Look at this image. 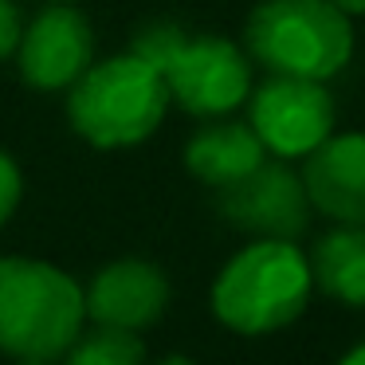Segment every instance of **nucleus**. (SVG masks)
<instances>
[{
    "mask_svg": "<svg viewBox=\"0 0 365 365\" xmlns=\"http://www.w3.org/2000/svg\"><path fill=\"white\" fill-rule=\"evenodd\" d=\"M83 287L67 271L28 255H0V354L59 361L83 334Z\"/></svg>",
    "mask_w": 365,
    "mask_h": 365,
    "instance_id": "nucleus-1",
    "label": "nucleus"
},
{
    "mask_svg": "<svg viewBox=\"0 0 365 365\" xmlns=\"http://www.w3.org/2000/svg\"><path fill=\"white\" fill-rule=\"evenodd\" d=\"M310 287V259L294 240H252L216 275L212 314L232 334H275L307 310Z\"/></svg>",
    "mask_w": 365,
    "mask_h": 365,
    "instance_id": "nucleus-2",
    "label": "nucleus"
},
{
    "mask_svg": "<svg viewBox=\"0 0 365 365\" xmlns=\"http://www.w3.org/2000/svg\"><path fill=\"white\" fill-rule=\"evenodd\" d=\"M67 91V118L75 134L98 150H126L145 142L169 110V87L161 71L134 51L91 63Z\"/></svg>",
    "mask_w": 365,
    "mask_h": 365,
    "instance_id": "nucleus-3",
    "label": "nucleus"
},
{
    "mask_svg": "<svg viewBox=\"0 0 365 365\" xmlns=\"http://www.w3.org/2000/svg\"><path fill=\"white\" fill-rule=\"evenodd\" d=\"M244 48L271 75L330 83L354 56V24L330 0H263L244 24Z\"/></svg>",
    "mask_w": 365,
    "mask_h": 365,
    "instance_id": "nucleus-4",
    "label": "nucleus"
},
{
    "mask_svg": "<svg viewBox=\"0 0 365 365\" xmlns=\"http://www.w3.org/2000/svg\"><path fill=\"white\" fill-rule=\"evenodd\" d=\"M181 110L197 118H220L252 95V59L224 36H177L165 63L158 67Z\"/></svg>",
    "mask_w": 365,
    "mask_h": 365,
    "instance_id": "nucleus-5",
    "label": "nucleus"
},
{
    "mask_svg": "<svg viewBox=\"0 0 365 365\" xmlns=\"http://www.w3.org/2000/svg\"><path fill=\"white\" fill-rule=\"evenodd\" d=\"M247 103V126L263 142V150L283 161L307 158L310 150L334 134V95L318 79L299 75H271L263 87H255Z\"/></svg>",
    "mask_w": 365,
    "mask_h": 365,
    "instance_id": "nucleus-6",
    "label": "nucleus"
},
{
    "mask_svg": "<svg viewBox=\"0 0 365 365\" xmlns=\"http://www.w3.org/2000/svg\"><path fill=\"white\" fill-rule=\"evenodd\" d=\"M220 212L255 240H299L310 228L314 205L307 197L302 173H294L283 158H263L247 177L220 189Z\"/></svg>",
    "mask_w": 365,
    "mask_h": 365,
    "instance_id": "nucleus-7",
    "label": "nucleus"
},
{
    "mask_svg": "<svg viewBox=\"0 0 365 365\" xmlns=\"http://www.w3.org/2000/svg\"><path fill=\"white\" fill-rule=\"evenodd\" d=\"M95 56V36L83 12L67 9V4H51L43 9L32 24L20 32V75L28 87L36 91H63L91 67Z\"/></svg>",
    "mask_w": 365,
    "mask_h": 365,
    "instance_id": "nucleus-8",
    "label": "nucleus"
},
{
    "mask_svg": "<svg viewBox=\"0 0 365 365\" xmlns=\"http://www.w3.org/2000/svg\"><path fill=\"white\" fill-rule=\"evenodd\" d=\"M169 307V279L150 259H118L83 291V310L95 326L150 330Z\"/></svg>",
    "mask_w": 365,
    "mask_h": 365,
    "instance_id": "nucleus-9",
    "label": "nucleus"
},
{
    "mask_svg": "<svg viewBox=\"0 0 365 365\" xmlns=\"http://www.w3.org/2000/svg\"><path fill=\"white\" fill-rule=\"evenodd\" d=\"M302 161V185L314 212L365 228V130L330 134Z\"/></svg>",
    "mask_w": 365,
    "mask_h": 365,
    "instance_id": "nucleus-10",
    "label": "nucleus"
},
{
    "mask_svg": "<svg viewBox=\"0 0 365 365\" xmlns=\"http://www.w3.org/2000/svg\"><path fill=\"white\" fill-rule=\"evenodd\" d=\"M263 158H267V150L247 122H212V126L197 130L185 145L189 173L212 189H224V185L247 177Z\"/></svg>",
    "mask_w": 365,
    "mask_h": 365,
    "instance_id": "nucleus-11",
    "label": "nucleus"
},
{
    "mask_svg": "<svg viewBox=\"0 0 365 365\" xmlns=\"http://www.w3.org/2000/svg\"><path fill=\"white\" fill-rule=\"evenodd\" d=\"M307 259L310 279L326 299L346 302V307H365V228L338 224L318 240Z\"/></svg>",
    "mask_w": 365,
    "mask_h": 365,
    "instance_id": "nucleus-12",
    "label": "nucleus"
},
{
    "mask_svg": "<svg viewBox=\"0 0 365 365\" xmlns=\"http://www.w3.org/2000/svg\"><path fill=\"white\" fill-rule=\"evenodd\" d=\"M63 365H145V346L134 330L95 326L67 346Z\"/></svg>",
    "mask_w": 365,
    "mask_h": 365,
    "instance_id": "nucleus-13",
    "label": "nucleus"
},
{
    "mask_svg": "<svg viewBox=\"0 0 365 365\" xmlns=\"http://www.w3.org/2000/svg\"><path fill=\"white\" fill-rule=\"evenodd\" d=\"M20 192H24V181H20V165L0 150V228L12 220L20 205Z\"/></svg>",
    "mask_w": 365,
    "mask_h": 365,
    "instance_id": "nucleus-14",
    "label": "nucleus"
},
{
    "mask_svg": "<svg viewBox=\"0 0 365 365\" xmlns=\"http://www.w3.org/2000/svg\"><path fill=\"white\" fill-rule=\"evenodd\" d=\"M20 12L12 9V0H0V59H9L20 48Z\"/></svg>",
    "mask_w": 365,
    "mask_h": 365,
    "instance_id": "nucleus-15",
    "label": "nucleus"
},
{
    "mask_svg": "<svg viewBox=\"0 0 365 365\" xmlns=\"http://www.w3.org/2000/svg\"><path fill=\"white\" fill-rule=\"evenodd\" d=\"M330 4H338L346 16H361V12H365V0H330Z\"/></svg>",
    "mask_w": 365,
    "mask_h": 365,
    "instance_id": "nucleus-16",
    "label": "nucleus"
},
{
    "mask_svg": "<svg viewBox=\"0 0 365 365\" xmlns=\"http://www.w3.org/2000/svg\"><path fill=\"white\" fill-rule=\"evenodd\" d=\"M338 365H365V341H361V346H354L349 354H341Z\"/></svg>",
    "mask_w": 365,
    "mask_h": 365,
    "instance_id": "nucleus-17",
    "label": "nucleus"
},
{
    "mask_svg": "<svg viewBox=\"0 0 365 365\" xmlns=\"http://www.w3.org/2000/svg\"><path fill=\"white\" fill-rule=\"evenodd\" d=\"M161 365H197V361H189V357H181V354H173V357H165Z\"/></svg>",
    "mask_w": 365,
    "mask_h": 365,
    "instance_id": "nucleus-18",
    "label": "nucleus"
},
{
    "mask_svg": "<svg viewBox=\"0 0 365 365\" xmlns=\"http://www.w3.org/2000/svg\"><path fill=\"white\" fill-rule=\"evenodd\" d=\"M12 365H56V361H12Z\"/></svg>",
    "mask_w": 365,
    "mask_h": 365,
    "instance_id": "nucleus-19",
    "label": "nucleus"
},
{
    "mask_svg": "<svg viewBox=\"0 0 365 365\" xmlns=\"http://www.w3.org/2000/svg\"><path fill=\"white\" fill-rule=\"evenodd\" d=\"M51 4H63V0H51Z\"/></svg>",
    "mask_w": 365,
    "mask_h": 365,
    "instance_id": "nucleus-20",
    "label": "nucleus"
}]
</instances>
